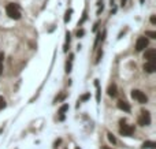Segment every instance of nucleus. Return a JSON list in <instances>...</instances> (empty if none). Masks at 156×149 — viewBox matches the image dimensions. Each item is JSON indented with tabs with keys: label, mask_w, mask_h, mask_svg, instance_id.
I'll return each instance as SVG.
<instances>
[{
	"label": "nucleus",
	"mask_w": 156,
	"mask_h": 149,
	"mask_svg": "<svg viewBox=\"0 0 156 149\" xmlns=\"http://www.w3.org/2000/svg\"><path fill=\"white\" fill-rule=\"evenodd\" d=\"M6 12H7V15L11 19H19L21 18V11H19L18 4H15V3L8 4L7 7H6Z\"/></svg>",
	"instance_id": "nucleus-1"
},
{
	"label": "nucleus",
	"mask_w": 156,
	"mask_h": 149,
	"mask_svg": "<svg viewBox=\"0 0 156 149\" xmlns=\"http://www.w3.org/2000/svg\"><path fill=\"white\" fill-rule=\"evenodd\" d=\"M121 127H119V133H121L122 135H125V137H130L133 133H134V126H131V124H126L125 123V121L122 119L121 122Z\"/></svg>",
	"instance_id": "nucleus-2"
},
{
	"label": "nucleus",
	"mask_w": 156,
	"mask_h": 149,
	"mask_svg": "<svg viewBox=\"0 0 156 149\" xmlns=\"http://www.w3.org/2000/svg\"><path fill=\"white\" fill-rule=\"evenodd\" d=\"M131 97L134 100H137L140 104H147L148 103V97L144 92L139 90V89H134V90H131Z\"/></svg>",
	"instance_id": "nucleus-3"
},
{
	"label": "nucleus",
	"mask_w": 156,
	"mask_h": 149,
	"mask_svg": "<svg viewBox=\"0 0 156 149\" xmlns=\"http://www.w3.org/2000/svg\"><path fill=\"white\" fill-rule=\"evenodd\" d=\"M139 124L140 126H149L151 124V114H149L148 111L142 110L141 114L139 116Z\"/></svg>",
	"instance_id": "nucleus-4"
},
{
	"label": "nucleus",
	"mask_w": 156,
	"mask_h": 149,
	"mask_svg": "<svg viewBox=\"0 0 156 149\" xmlns=\"http://www.w3.org/2000/svg\"><path fill=\"white\" fill-rule=\"evenodd\" d=\"M148 44H149V41L147 37H139V39H137V43H136V51H137V52H141V51H144L147 47H148Z\"/></svg>",
	"instance_id": "nucleus-5"
},
{
	"label": "nucleus",
	"mask_w": 156,
	"mask_h": 149,
	"mask_svg": "<svg viewBox=\"0 0 156 149\" xmlns=\"http://www.w3.org/2000/svg\"><path fill=\"white\" fill-rule=\"evenodd\" d=\"M144 70L149 74H152L156 71V60H147V63L144 64Z\"/></svg>",
	"instance_id": "nucleus-6"
},
{
	"label": "nucleus",
	"mask_w": 156,
	"mask_h": 149,
	"mask_svg": "<svg viewBox=\"0 0 156 149\" xmlns=\"http://www.w3.org/2000/svg\"><path fill=\"white\" fill-rule=\"evenodd\" d=\"M144 59L147 60H156V51L155 49H148L144 53Z\"/></svg>",
	"instance_id": "nucleus-7"
},
{
	"label": "nucleus",
	"mask_w": 156,
	"mask_h": 149,
	"mask_svg": "<svg viewBox=\"0 0 156 149\" xmlns=\"http://www.w3.org/2000/svg\"><path fill=\"white\" fill-rule=\"evenodd\" d=\"M118 108H119V110H122V111H125V112H130V105H129L128 103H126V101H123V100H119V101H118Z\"/></svg>",
	"instance_id": "nucleus-8"
},
{
	"label": "nucleus",
	"mask_w": 156,
	"mask_h": 149,
	"mask_svg": "<svg viewBox=\"0 0 156 149\" xmlns=\"http://www.w3.org/2000/svg\"><path fill=\"white\" fill-rule=\"evenodd\" d=\"M107 93H108V96L111 97H115L118 94V89H117V85L115 84H111L110 86H108V89H107Z\"/></svg>",
	"instance_id": "nucleus-9"
},
{
	"label": "nucleus",
	"mask_w": 156,
	"mask_h": 149,
	"mask_svg": "<svg viewBox=\"0 0 156 149\" xmlns=\"http://www.w3.org/2000/svg\"><path fill=\"white\" fill-rule=\"evenodd\" d=\"M156 148V142L153 141H147L142 144V149H155Z\"/></svg>",
	"instance_id": "nucleus-10"
},
{
	"label": "nucleus",
	"mask_w": 156,
	"mask_h": 149,
	"mask_svg": "<svg viewBox=\"0 0 156 149\" xmlns=\"http://www.w3.org/2000/svg\"><path fill=\"white\" fill-rule=\"evenodd\" d=\"M95 86H96V89H97V94H96V100H97V101H100V85H99V81H97V79L95 81Z\"/></svg>",
	"instance_id": "nucleus-11"
},
{
	"label": "nucleus",
	"mask_w": 156,
	"mask_h": 149,
	"mask_svg": "<svg viewBox=\"0 0 156 149\" xmlns=\"http://www.w3.org/2000/svg\"><path fill=\"white\" fill-rule=\"evenodd\" d=\"M89 97H90V93H85L84 96H81L79 97V100H78V105H79V103H82V101H86Z\"/></svg>",
	"instance_id": "nucleus-12"
},
{
	"label": "nucleus",
	"mask_w": 156,
	"mask_h": 149,
	"mask_svg": "<svg viewBox=\"0 0 156 149\" xmlns=\"http://www.w3.org/2000/svg\"><path fill=\"white\" fill-rule=\"evenodd\" d=\"M66 111H69V104H63V105H62L61 108H59V114L63 115L64 112H66Z\"/></svg>",
	"instance_id": "nucleus-13"
},
{
	"label": "nucleus",
	"mask_w": 156,
	"mask_h": 149,
	"mask_svg": "<svg viewBox=\"0 0 156 149\" xmlns=\"http://www.w3.org/2000/svg\"><path fill=\"white\" fill-rule=\"evenodd\" d=\"M66 99V94L64 93H62V94H59V96L55 99V103H59V101H63V100Z\"/></svg>",
	"instance_id": "nucleus-14"
},
{
	"label": "nucleus",
	"mask_w": 156,
	"mask_h": 149,
	"mask_svg": "<svg viewBox=\"0 0 156 149\" xmlns=\"http://www.w3.org/2000/svg\"><path fill=\"white\" fill-rule=\"evenodd\" d=\"M107 137H108V141H110V142H112V144H117V138H115V137H114L111 133H108V134H107Z\"/></svg>",
	"instance_id": "nucleus-15"
},
{
	"label": "nucleus",
	"mask_w": 156,
	"mask_h": 149,
	"mask_svg": "<svg viewBox=\"0 0 156 149\" xmlns=\"http://www.w3.org/2000/svg\"><path fill=\"white\" fill-rule=\"evenodd\" d=\"M71 12H73L71 10H67V12H66V17H64V22H66V23H67V22L70 21V18H71Z\"/></svg>",
	"instance_id": "nucleus-16"
},
{
	"label": "nucleus",
	"mask_w": 156,
	"mask_h": 149,
	"mask_svg": "<svg viewBox=\"0 0 156 149\" xmlns=\"http://www.w3.org/2000/svg\"><path fill=\"white\" fill-rule=\"evenodd\" d=\"M3 59H4V55L1 52L0 53V75H1V71H3Z\"/></svg>",
	"instance_id": "nucleus-17"
},
{
	"label": "nucleus",
	"mask_w": 156,
	"mask_h": 149,
	"mask_svg": "<svg viewBox=\"0 0 156 149\" xmlns=\"http://www.w3.org/2000/svg\"><path fill=\"white\" fill-rule=\"evenodd\" d=\"M3 108H6V100L0 96V111L3 110Z\"/></svg>",
	"instance_id": "nucleus-18"
},
{
	"label": "nucleus",
	"mask_w": 156,
	"mask_h": 149,
	"mask_svg": "<svg viewBox=\"0 0 156 149\" xmlns=\"http://www.w3.org/2000/svg\"><path fill=\"white\" fill-rule=\"evenodd\" d=\"M145 36H148L151 39H156V32H147Z\"/></svg>",
	"instance_id": "nucleus-19"
},
{
	"label": "nucleus",
	"mask_w": 156,
	"mask_h": 149,
	"mask_svg": "<svg viewBox=\"0 0 156 149\" xmlns=\"http://www.w3.org/2000/svg\"><path fill=\"white\" fill-rule=\"evenodd\" d=\"M84 34H85V32H84L82 29H81V30H78V32H77V37H82V36H84Z\"/></svg>",
	"instance_id": "nucleus-20"
},
{
	"label": "nucleus",
	"mask_w": 156,
	"mask_h": 149,
	"mask_svg": "<svg viewBox=\"0 0 156 149\" xmlns=\"http://www.w3.org/2000/svg\"><path fill=\"white\" fill-rule=\"evenodd\" d=\"M151 23H152V25H156V17H155V15L151 17Z\"/></svg>",
	"instance_id": "nucleus-21"
},
{
	"label": "nucleus",
	"mask_w": 156,
	"mask_h": 149,
	"mask_svg": "<svg viewBox=\"0 0 156 149\" xmlns=\"http://www.w3.org/2000/svg\"><path fill=\"white\" fill-rule=\"evenodd\" d=\"M101 149H111V148H108V146H103Z\"/></svg>",
	"instance_id": "nucleus-22"
},
{
	"label": "nucleus",
	"mask_w": 156,
	"mask_h": 149,
	"mask_svg": "<svg viewBox=\"0 0 156 149\" xmlns=\"http://www.w3.org/2000/svg\"><path fill=\"white\" fill-rule=\"evenodd\" d=\"M125 1H126V0H122V4H123V3H125Z\"/></svg>",
	"instance_id": "nucleus-23"
},
{
	"label": "nucleus",
	"mask_w": 156,
	"mask_h": 149,
	"mask_svg": "<svg viewBox=\"0 0 156 149\" xmlns=\"http://www.w3.org/2000/svg\"><path fill=\"white\" fill-rule=\"evenodd\" d=\"M75 149H79V148H75Z\"/></svg>",
	"instance_id": "nucleus-24"
}]
</instances>
